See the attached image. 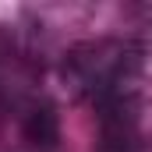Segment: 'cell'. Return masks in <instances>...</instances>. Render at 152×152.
Segmentation results:
<instances>
[{"mask_svg":"<svg viewBox=\"0 0 152 152\" xmlns=\"http://www.w3.org/2000/svg\"><path fill=\"white\" fill-rule=\"evenodd\" d=\"M99 152H142V127H138V96L134 88H117L110 96H99Z\"/></svg>","mask_w":152,"mask_h":152,"instance_id":"1","label":"cell"},{"mask_svg":"<svg viewBox=\"0 0 152 152\" xmlns=\"http://www.w3.org/2000/svg\"><path fill=\"white\" fill-rule=\"evenodd\" d=\"M21 131H25V138L32 142V145H57V138H60V120L53 113V106L50 103H42V106H32L25 120H21Z\"/></svg>","mask_w":152,"mask_h":152,"instance_id":"2","label":"cell"}]
</instances>
